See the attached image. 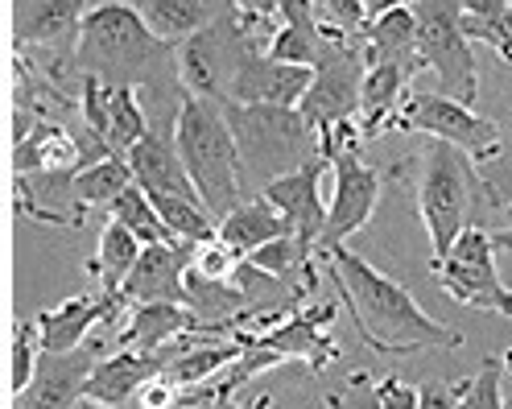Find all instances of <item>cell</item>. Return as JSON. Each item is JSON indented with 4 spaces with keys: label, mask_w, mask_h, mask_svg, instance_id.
<instances>
[{
    "label": "cell",
    "mask_w": 512,
    "mask_h": 409,
    "mask_svg": "<svg viewBox=\"0 0 512 409\" xmlns=\"http://www.w3.org/2000/svg\"><path fill=\"white\" fill-rule=\"evenodd\" d=\"M141 253H145V244H141L133 232H128L124 224L108 219L104 232H100V248H95V257H91V265H87L95 290H100V294H120L124 281L133 277Z\"/></svg>",
    "instance_id": "28"
},
{
    "label": "cell",
    "mask_w": 512,
    "mask_h": 409,
    "mask_svg": "<svg viewBox=\"0 0 512 409\" xmlns=\"http://www.w3.org/2000/svg\"><path fill=\"white\" fill-rule=\"evenodd\" d=\"M75 409H100V405H91V401H83V405H75Z\"/></svg>",
    "instance_id": "42"
},
{
    "label": "cell",
    "mask_w": 512,
    "mask_h": 409,
    "mask_svg": "<svg viewBox=\"0 0 512 409\" xmlns=\"http://www.w3.org/2000/svg\"><path fill=\"white\" fill-rule=\"evenodd\" d=\"M133 405H137V409H182V405H186V393H182L178 385H170L166 376H157V381H149V385L137 393Z\"/></svg>",
    "instance_id": "37"
},
{
    "label": "cell",
    "mask_w": 512,
    "mask_h": 409,
    "mask_svg": "<svg viewBox=\"0 0 512 409\" xmlns=\"http://www.w3.org/2000/svg\"><path fill=\"white\" fill-rule=\"evenodd\" d=\"M104 360V343H83L71 356H50L42 360L34 385L13 397V409H75L87 401V381L95 364Z\"/></svg>",
    "instance_id": "15"
},
{
    "label": "cell",
    "mask_w": 512,
    "mask_h": 409,
    "mask_svg": "<svg viewBox=\"0 0 512 409\" xmlns=\"http://www.w3.org/2000/svg\"><path fill=\"white\" fill-rule=\"evenodd\" d=\"M178 352V343L166 352H112L95 364L91 381H87V401L100 405V409H124L128 401H137V393L157 381V376L166 372L170 356Z\"/></svg>",
    "instance_id": "19"
},
{
    "label": "cell",
    "mask_w": 512,
    "mask_h": 409,
    "mask_svg": "<svg viewBox=\"0 0 512 409\" xmlns=\"http://www.w3.org/2000/svg\"><path fill=\"white\" fill-rule=\"evenodd\" d=\"M413 166H418V215L434 248L430 261H442L455 248V240L471 228V199L475 186L484 182H479L471 157L446 141H426L413 157Z\"/></svg>",
    "instance_id": "5"
},
{
    "label": "cell",
    "mask_w": 512,
    "mask_h": 409,
    "mask_svg": "<svg viewBox=\"0 0 512 409\" xmlns=\"http://www.w3.org/2000/svg\"><path fill=\"white\" fill-rule=\"evenodd\" d=\"M281 236H294V228L285 224V219L256 195V199H248V203H240L228 219L219 224V240L232 248L236 257H252V253H261L265 244H273V240H281Z\"/></svg>",
    "instance_id": "27"
},
{
    "label": "cell",
    "mask_w": 512,
    "mask_h": 409,
    "mask_svg": "<svg viewBox=\"0 0 512 409\" xmlns=\"http://www.w3.org/2000/svg\"><path fill=\"white\" fill-rule=\"evenodd\" d=\"M124 409H128V405H124ZM133 409H137V405H133Z\"/></svg>",
    "instance_id": "43"
},
{
    "label": "cell",
    "mask_w": 512,
    "mask_h": 409,
    "mask_svg": "<svg viewBox=\"0 0 512 409\" xmlns=\"http://www.w3.org/2000/svg\"><path fill=\"white\" fill-rule=\"evenodd\" d=\"M244 257H236L223 240H211V244H199L195 257H190V273H199L203 281H215V286H232L236 273H240Z\"/></svg>",
    "instance_id": "34"
},
{
    "label": "cell",
    "mask_w": 512,
    "mask_h": 409,
    "mask_svg": "<svg viewBox=\"0 0 512 409\" xmlns=\"http://www.w3.org/2000/svg\"><path fill=\"white\" fill-rule=\"evenodd\" d=\"M380 203V174L360 162V149H347L331 162V207H327V228L318 240V257L343 248L356 236Z\"/></svg>",
    "instance_id": "12"
},
{
    "label": "cell",
    "mask_w": 512,
    "mask_h": 409,
    "mask_svg": "<svg viewBox=\"0 0 512 409\" xmlns=\"http://www.w3.org/2000/svg\"><path fill=\"white\" fill-rule=\"evenodd\" d=\"M87 0H17L9 5V38L21 54L25 46H50L75 34L87 17Z\"/></svg>",
    "instance_id": "23"
},
{
    "label": "cell",
    "mask_w": 512,
    "mask_h": 409,
    "mask_svg": "<svg viewBox=\"0 0 512 409\" xmlns=\"http://www.w3.org/2000/svg\"><path fill=\"white\" fill-rule=\"evenodd\" d=\"M108 145L95 141L87 129L83 137H75L67 124L58 120H38L34 133H29L21 145H13V178H29V174H42V178H75L87 166L104 162Z\"/></svg>",
    "instance_id": "13"
},
{
    "label": "cell",
    "mask_w": 512,
    "mask_h": 409,
    "mask_svg": "<svg viewBox=\"0 0 512 409\" xmlns=\"http://www.w3.org/2000/svg\"><path fill=\"white\" fill-rule=\"evenodd\" d=\"M500 360H504V372H512V352H504Z\"/></svg>",
    "instance_id": "41"
},
{
    "label": "cell",
    "mask_w": 512,
    "mask_h": 409,
    "mask_svg": "<svg viewBox=\"0 0 512 409\" xmlns=\"http://www.w3.org/2000/svg\"><path fill=\"white\" fill-rule=\"evenodd\" d=\"M137 9L166 46H182L195 34H203L207 25H215L223 13H232L228 0H145Z\"/></svg>",
    "instance_id": "25"
},
{
    "label": "cell",
    "mask_w": 512,
    "mask_h": 409,
    "mask_svg": "<svg viewBox=\"0 0 512 409\" xmlns=\"http://www.w3.org/2000/svg\"><path fill=\"white\" fill-rule=\"evenodd\" d=\"M273 397H252V401H236V397H207V401H195L186 409H269Z\"/></svg>",
    "instance_id": "39"
},
{
    "label": "cell",
    "mask_w": 512,
    "mask_h": 409,
    "mask_svg": "<svg viewBox=\"0 0 512 409\" xmlns=\"http://www.w3.org/2000/svg\"><path fill=\"white\" fill-rule=\"evenodd\" d=\"M314 83L310 67H290V62H273L265 54H248L240 75L228 87L223 104H265V108H298Z\"/></svg>",
    "instance_id": "16"
},
{
    "label": "cell",
    "mask_w": 512,
    "mask_h": 409,
    "mask_svg": "<svg viewBox=\"0 0 512 409\" xmlns=\"http://www.w3.org/2000/svg\"><path fill=\"white\" fill-rule=\"evenodd\" d=\"M376 409H418V389L401 376H384L376 381Z\"/></svg>",
    "instance_id": "38"
},
{
    "label": "cell",
    "mask_w": 512,
    "mask_h": 409,
    "mask_svg": "<svg viewBox=\"0 0 512 409\" xmlns=\"http://www.w3.org/2000/svg\"><path fill=\"white\" fill-rule=\"evenodd\" d=\"M42 360H46V343H42L38 319H17L13 343H9V393H13V397L34 385Z\"/></svg>",
    "instance_id": "33"
},
{
    "label": "cell",
    "mask_w": 512,
    "mask_h": 409,
    "mask_svg": "<svg viewBox=\"0 0 512 409\" xmlns=\"http://www.w3.org/2000/svg\"><path fill=\"white\" fill-rule=\"evenodd\" d=\"M195 335H186L182 343H178V352L170 356V364H166V381L170 385H178L182 393H190V389H203L215 372H223L232 360H240L244 356V343L240 339H215V343H190Z\"/></svg>",
    "instance_id": "26"
},
{
    "label": "cell",
    "mask_w": 512,
    "mask_h": 409,
    "mask_svg": "<svg viewBox=\"0 0 512 409\" xmlns=\"http://www.w3.org/2000/svg\"><path fill=\"white\" fill-rule=\"evenodd\" d=\"M459 25L467 42H484L504 62H512V0H471V5H459Z\"/></svg>",
    "instance_id": "30"
},
{
    "label": "cell",
    "mask_w": 512,
    "mask_h": 409,
    "mask_svg": "<svg viewBox=\"0 0 512 409\" xmlns=\"http://www.w3.org/2000/svg\"><path fill=\"white\" fill-rule=\"evenodd\" d=\"M116 224H124L128 232H133L145 248H153V244H182L170 228H166V219L157 215V207H153V199L141 191V186H133V191H124L116 203H112V211H108Z\"/></svg>",
    "instance_id": "32"
},
{
    "label": "cell",
    "mask_w": 512,
    "mask_h": 409,
    "mask_svg": "<svg viewBox=\"0 0 512 409\" xmlns=\"http://www.w3.org/2000/svg\"><path fill=\"white\" fill-rule=\"evenodd\" d=\"M331 170V162H323V157H314L310 166H302L298 174L290 178H277L269 182L261 199L285 219V224L294 228V236L310 248V253L318 257V240H323V228H327V199H323V174Z\"/></svg>",
    "instance_id": "14"
},
{
    "label": "cell",
    "mask_w": 512,
    "mask_h": 409,
    "mask_svg": "<svg viewBox=\"0 0 512 409\" xmlns=\"http://www.w3.org/2000/svg\"><path fill=\"white\" fill-rule=\"evenodd\" d=\"M133 186H137V178H133V170H128L124 157H104V162L87 166L83 174L71 178L75 219L83 224V211H87V207H108V211H112V203H116L124 191H133Z\"/></svg>",
    "instance_id": "29"
},
{
    "label": "cell",
    "mask_w": 512,
    "mask_h": 409,
    "mask_svg": "<svg viewBox=\"0 0 512 409\" xmlns=\"http://www.w3.org/2000/svg\"><path fill=\"white\" fill-rule=\"evenodd\" d=\"M186 335H203L199 314L190 306H170V302H157V306H133L124 314V327L116 335V348L120 352H166L174 343H182Z\"/></svg>",
    "instance_id": "21"
},
{
    "label": "cell",
    "mask_w": 512,
    "mask_h": 409,
    "mask_svg": "<svg viewBox=\"0 0 512 409\" xmlns=\"http://www.w3.org/2000/svg\"><path fill=\"white\" fill-rule=\"evenodd\" d=\"M133 310L120 294H75L67 298L62 306L38 314V327H42V343H46V352L50 356H71L79 352L91 327L95 323H108V319H124V314Z\"/></svg>",
    "instance_id": "17"
},
{
    "label": "cell",
    "mask_w": 512,
    "mask_h": 409,
    "mask_svg": "<svg viewBox=\"0 0 512 409\" xmlns=\"http://www.w3.org/2000/svg\"><path fill=\"white\" fill-rule=\"evenodd\" d=\"M364 71H368V62H364V50H356V46L335 50L327 62L314 67V83L306 91V100L298 104V112L314 129V137L339 129V124L360 120Z\"/></svg>",
    "instance_id": "11"
},
{
    "label": "cell",
    "mask_w": 512,
    "mask_h": 409,
    "mask_svg": "<svg viewBox=\"0 0 512 409\" xmlns=\"http://www.w3.org/2000/svg\"><path fill=\"white\" fill-rule=\"evenodd\" d=\"M174 149L195 182L203 207L219 219H228L244 195V162L232 137V124L223 116V104L199 100L178 87V112H174Z\"/></svg>",
    "instance_id": "3"
},
{
    "label": "cell",
    "mask_w": 512,
    "mask_h": 409,
    "mask_svg": "<svg viewBox=\"0 0 512 409\" xmlns=\"http://www.w3.org/2000/svg\"><path fill=\"white\" fill-rule=\"evenodd\" d=\"M397 129H409V133H426L430 141H446L463 149L475 166H488L492 157L500 153V124L488 120V116H475L467 104H455L438 96V91H413L405 100V112L397 120Z\"/></svg>",
    "instance_id": "9"
},
{
    "label": "cell",
    "mask_w": 512,
    "mask_h": 409,
    "mask_svg": "<svg viewBox=\"0 0 512 409\" xmlns=\"http://www.w3.org/2000/svg\"><path fill=\"white\" fill-rule=\"evenodd\" d=\"M331 323H335V306H298L290 310L281 323L265 327V331H240L236 339L244 348H261V352H273L281 364L290 360H302L310 372H323L327 364H335L343 356V348L331 335Z\"/></svg>",
    "instance_id": "10"
},
{
    "label": "cell",
    "mask_w": 512,
    "mask_h": 409,
    "mask_svg": "<svg viewBox=\"0 0 512 409\" xmlns=\"http://www.w3.org/2000/svg\"><path fill=\"white\" fill-rule=\"evenodd\" d=\"M500 376H504V360L500 356H488L484 364H479V372L471 376V393L463 397L459 409H508L504 397H500Z\"/></svg>",
    "instance_id": "35"
},
{
    "label": "cell",
    "mask_w": 512,
    "mask_h": 409,
    "mask_svg": "<svg viewBox=\"0 0 512 409\" xmlns=\"http://www.w3.org/2000/svg\"><path fill=\"white\" fill-rule=\"evenodd\" d=\"M149 137V120H145V108L137 100V87H112L108 96V153L112 157H128L141 141Z\"/></svg>",
    "instance_id": "31"
},
{
    "label": "cell",
    "mask_w": 512,
    "mask_h": 409,
    "mask_svg": "<svg viewBox=\"0 0 512 409\" xmlns=\"http://www.w3.org/2000/svg\"><path fill=\"white\" fill-rule=\"evenodd\" d=\"M195 248L190 244H153L141 253L133 277L124 281L120 298L128 306H157V302H170V306H186V269Z\"/></svg>",
    "instance_id": "18"
},
{
    "label": "cell",
    "mask_w": 512,
    "mask_h": 409,
    "mask_svg": "<svg viewBox=\"0 0 512 409\" xmlns=\"http://www.w3.org/2000/svg\"><path fill=\"white\" fill-rule=\"evenodd\" d=\"M223 116L232 124V137L244 162V178L265 191L269 182L290 178L318 157V137L302 120L298 108H265V104H223Z\"/></svg>",
    "instance_id": "4"
},
{
    "label": "cell",
    "mask_w": 512,
    "mask_h": 409,
    "mask_svg": "<svg viewBox=\"0 0 512 409\" xmlns=\"http://www.w3.org/2000/svg\"><path fill=\"white\" fill-rule=\"evenodd\" d=\"M413 13H418V67L438 75V96L471 108L479 96V71L459 25V0H413Z\"/></svg>",
    "instance_id": "6"
},
{
    "label": "cell",
    "mask_w": 512,
    "mask_h": 409,
    "mask_svg": "<svg viewBox=\"0 0 512 409\" xmlns=\"http://www.w3.org/2000/svg\"><path fill=\"white\" fill-rule=\"evenodd\" d=\"M368 25H364V62H401V67H418V13L405 0H368Z\"/></svg>",
    "instance_id": "20"
},
{
    "label": "cell",
    "mask_w": 512,
    "mask_h": 409,
    "mask_svg": "<svg viewBox=\"0 0 512 409\" xmlns=\"http://www.w3.org/2000/svg\"><path fill=\"white\" fill-rule=\"evenodd\" d=\"M471 393V376H463V381H446V385H422L418 389V409H459L463 397Z\"/></svg>",
    "instance_id": "36"
},
{
    "label": "cell",
    "mask_w": 512,
    "mask_h": 409,
    "mask_svg": "<svg viewBox=\"0 0 512 409\" xmlns=\"http://www.w3.org/2000/svg\"><path fill=\"white\" fill-rule=\"evenodd\" d=\"M124 162H128V170H133V178H137V186L145 195H170V199H186V203L203 207V199L195 191V182H190L178 149L162 133H149L133 153L124 157Z\"/></svg>",
    "instance_id": "24"
},
{
    "label": "cell",
    "mask_w": 512,
    "mask_h": 409,
    "mask_svg": "<svg viewBox=\"0 0 512 409\" xmlns=\"http://www.w3.org/2000/svg\"><path fill=\"white\" fill-rule=\"evenodd\" d=\"M413 67H401V62H376V67L364 71V87H360V133L380 137L384 129H397V120L405 112V100L413 96Z\"/></svg>",
    "instance_id": "22"
},
{
    "label": "cell",
    "mask_w": 512,
    "mask_h": 409,
    "mask_svg": "<svg viewBox=\"0 0 512 409\" xmlns=\"http://www.w3.org/2000/svg\"><path fill=\"white\" fill-rule=\"evenodd\" d=\"M174 46L145 25L137 5L124 0H100L91 5L83 25H79V42H75V71L104 79L108 87H141V79L162 75L170 62Z\"/></svg>",
    "instance_id": "2"
},
{
    "label": "cell",
    "mask_w": 512,
    "mask_h": 409,
    "mask_svg": "<svg viewBox=\"0 0 512 409\" xmlns=\"http://www.w3.org/2000/svg\"><path fill=\"white\" fill-rule=\"evenodd\" d=\"M504 207H508V224L492 232V244H496V253H512V203H504Z\"/></svg>",
    "instance_id": "40"
},
{
    "label": "cell",
    "mask_w": 512,
    "mask_h": 409,
    "mask_svg": "<svg viewBox=\"0 0 512 409\" xmlns=\"http://www.w3.org/2000/svg\"><path fill=\"white\" fill-rule=\"evenodd\" d=\"M318 261L327 265L347 319L356 323L360 339L372 352L401 360V356H418V352H451L463 343L459 331L430 319V314L413 302V294L405 286H397L393 277H384L360 253L335 248V253L318 257Z\"/></svg>",
    "instance_id": "1"
},
{
    "label": "cell",
    "mask_w": 512,
    "mask_h": 409,
    "mask_svg": "<svg viewBox=\"0 0 512 409\" xmlns=\"http://www.w3.org/2000/svg\"><path fill=\"white\" fill-rule=\"evenodd\" d=\"M248 54H256V50L244 42L240 25H236V5H232V13H223L203 34L178 46V87L199 100L223 104Z\"/></svg>",
    "instance_id": "8"
},
{
    "label": "cell",
    "mask_w": 512,
    "mask_h": 409,
    "mask_svg": "<svg viewBox=\"0 0 512 409\" xmlns=\"http://www.w3.org/2000/svg\"><path fill=\"white\" fill-rule=\"evenodd\" d=\"M430 273L438 277V286L451 294L459 306L471 310H488L500 319H512V290L504 286V277L496 269V244L492 232L484 228H467L455 248L442 261H430Z\"/></svg>",
    "instance_id": "7"
}]
</instances>
